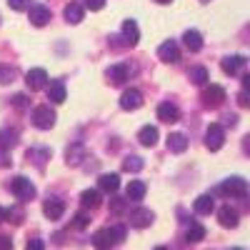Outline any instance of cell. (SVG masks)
Segmentation results:
<instances>
[{
  "instance_id": "ac0fdd59",
  "label": "cell",
  "mask_w": 250,
  "mask_h": 250,
  "mask_svg": "<svg viewBox=\"0 0 250 250\" xmlns=\"http://www.w3.org/2000/svg\"><path fill=\"white\" fill-rule=\"evenodd\" d=\"M145 193H148V185H145L143 180H130L128 188H125V198L128 200H143Z\"/></svg>"
},
{
  "instance_id": "ab89813d",
  "label": "cell",
  "mask_w": 250,
  "mask_h": 250,
  "mask_svg": "<svg viewBox=\"0 0 250 250\" xmlns=\"http://www.w3.org/2000/svg\"><path fill=\"white\" fill-rule=\"evenodd\" d=\"M238 105H240V108H250V93L243 90V93L238 95Z\"/></svg>"
},
{
  "instance_id": "7402d4cb",
  "label": "cell",
  "mask_w": 250,
  "mask_h": 250,
  "mask_svg": "<svg viewBox=\"0 0 250 250\" xmlns=\"http://www.w3.org/2000/svg\"><path fill=\"white\" fill-rule=\"evenodd\" d=\"M183 43H185V48L190 50V53H198V50L203 48V35H200L198 30H185Z\"/></svg>"
},
{
  "instance_id": "f1b7e54d",
  "label": "cell",
  "mask_w": 250,
  "mask_h": 250,
  "mask_svg": "<svg viewBox=\"0 0 250 250\" xmlns=\"http://www.w3.org/2000/svg\"><path fill=\"white\" fill-rule=\"evenodd\" d=\"M123 170H125V173H138V170H143V158L128 155V158L123 160Z\"/></svg>"
},
{
  "instance_id": "d6986e66",
  "label": "cell",
  "mask_w": 250,
  "mask_h": 250,
  "mask_svg": "<svg viewBox=\"0 0 250 250\" xmlns=\"http://www.w3.org/2000/svg\"><path fill=\"white\" fill-rule=\"evenodd\" d=\"M65 98H68V90H65V85H62V80L50 83V88H48V100L55 103V105H60V103H65Z\"/></svg>"
},
{
  "instance_id": "603a6c76",
  "label": "cell",
  "mask_w": 250,
  "mask_h": 250,
  "mask_svg": "<svg viewBox=\"0 0 250 250\" xmlns=\"http://www.w3.org/2000/svg\"><path fill=\"white\" fill-rule=\"evenodd\" d=\"M98 188H100V190H105V193H115L120 188V178L115 173H105V175H100Z\"/></svg>"
},
{
  "instance_id": "2e32d148",
  "label": "cell",
  "mask_w": 250,
  "mask_h": 250,
  "mask_svg": "<svg viewBox=\"0 0 250 250\" xmlns=\"http://www.w3.org/2000/svg\"><path fill=\"white\" fill-rule=\"evenodd\" d=\"M218 220H220V225L223 228H238V210L235 208H230V205H223L220 210H218Z\"/></svg>"
},
{
  "instance_id": "ee69618b",
  "label": "cell",
  "mask_w": 250,
  "mask_h": 250,
  "mask_svg": "<svg viewBox=\"0 0 250 250\" xmlns=\"http://www.w3.org/2000/svg\"><path fill=\"white\" fill-rule=\"evenodd\" d=\"M8 218V208H3V205H0V223H3Z\"/></svg>"
},
{
  "instance_id": "cb8c5ba5",
  "label": "cell",
  "mask_w": 250,
  "mask_h": 250,
  "mask_svg": "<svg viewBox=\"0 0 250 250\" xmlns=\"http://www.w3.org/2000/svg\"><path fill=\"white\" fill-rule=\"evenodd\" d=\"M168 150L170 153H185L188 150V138L183 133H170L168 135Z\"/></svg>"
},
{
  "instance_id": "bcb514c9",
  "label": "cell",
  "mask_w": 250,
  "mask_h": 250,
  "mask_svg": "<svg viewBox=\"0 0 250 250\" xmlns=\"http://www.w3.org/2000/svg\"><path fill=\"white\" fill-rule=\"evenodd\" d=\"M153 250H168V248H163V245H158V248H153Z\"/></svg>"
},
{
  "instance_id": "4fadbf2b",
  "label": "cell",
  "mask_w": 250,
  "mask_h": 250,
  "mask_svg": "<svg viewBox=\"0 0 250 250\" xmlns=\"http://www.w3.org/2000/svg\"><path fill=\"white\" fill-rule=\"evenodd\" d=\"M158 55H160V60H165V62H178V60H180V48H178L175 40H165V43L158 48Z\"/></svg>"
},
{
  "instance_id": "d6a6232c",
  "label": "cell",
  "mask_w": 250,
  "mask_h": 250,
  "mask_svg": "<svg viewBox=\"0 0 250 250\" xmlns=\"http://www.w3.org/2000/svg\"><path fill=\"white\" fill-rule=\"evenodd\" d=\"M80 155H83V145H73V148L68 150V165H78Z\"/></svg>"
},
{
  "instance_id": "8992f818",
  "label": "cell",
  "mask_w": 250,
  "mask_h": 250,
  "mask_svg": "<svg viewBox=\"0 0 250 250\" xmlns=\"http://www.w3.org/2000/svg\"><path fill=\"white\" fill-rule=\"evenodd\" d=\"M223 143H225V130H223V125H218V123L208 125V130H205V145H208V150H220Z\"/></svg>"
},
{
  "instance_id": "7a4b0ae2",
  "label": "cell",
  "mask_w": 250,
  "mask_h": 250,
  "mask_svg": "<svg viewBox=\"0 0 250 250\" xmlns=\"http://www.w3.org/2000/svg\"><path fill=\"white\" fill-rule=\"evenodd\" d=\"M33 125L38 130H50L53 125H55V110L50 108V105H38V108H33Z\"/></svg>"
},
{
  "instance_id": "ba28073f",
  "label": "cell",
  "mask_w": 250,
  "mask_h": 250,
  "mask_svg": "<svg viewBox=\"0 0 250 250\" xmlns=\"http://www.w3.org/2000/svg\"><path fill=\"white\" fill-rule=\"evenodd\" d=\"M25 83H28L30 90H43V88L48 85V73H45L43 68H33V70H28Z\"/></svg>"
},
{
  "instance_id": "60d3db41",
  "label": "cell",
  "mask_w": 250,
  "mask_h": 250,
  "mask_svg": "<svg viewBox=\"0 0 250 250\" xmlns=\"http://www.w3.org/2000/svg\"><path fill=\"white\" fill-rule=\"evenodd\" d=\"M0 250H13V240L8 235H0Z\"/></svg>"
},
{
  "instance_id": "9a60e30c",
  "label": "cell",
  "mask_w": 250,
  "mask_h": 250,
  "mask_svg": "<svg viewBox=\"0 0 250 250\" xmlns=\"http://www.w3.org/2000/svg\"><path fill=\"white\" fill-rule=\"evenodd\" d=\"M158 118L163 123H178L180 120V110H178L175 103H160L158 105Z\"/></svg>"
},
{
  "instance_id": "5bb4252c",
  "label": "cell",
  "mask_w": 250,
  "mask_h": 250,
  "mask_svg": "<svg viewBox=\"0 0 250 250\" xmlns=\"http://www.w3.org/2000/svg\"><path fill=\"white\" fill-rule=\"evenodd\" d=\"M153 210H148V208H135V210L130 213V225L133 228H148L153 223Z\"/></svg>"
},
{
  "instance_id": "f6af8a7d",
  "label": "cell",
  "mask_w": 250,
  "mask_h": 250,
  "mask_svg": "<svg viewBox=\"0 0 250 250\" xmlns=\"http://www.w3.org/2000/svg\"><path fill=\"white\" fill-rule=\"evenodd\" d=\"M155 3H160V5H168V3H173V0H155Z\"/></svg>"
},
{
  "instance_id": "9c48e42d",
  "label": "cell",
  "mask_w": 250,
  "mask_h": 250,
  "mask_svg": "<svg viewBox=\"0 0 250 250\" xmlns=\"http://www.w3.org/2000/svg\"><path fill=\"white\" fill-rule=\"evenodd\" d=\"M140 105H143V93H140V90L130 88V90H125V93L120 95V108H123V110H138Z\"/></svg>"
},
{
  "instance_id": "7dc6e473",
  "label": "cell",
  "mask_w": 250,
  "mask_h": 250,
  "mask_svg": "<svg viewBox=\"0 0 250 250\" xmlns=\"http://www.w3.org/2000/svg\"><path fill=\"white\" fill-rule=\"evenodd\" d=\"M230 250H243V248H230Z\"/></svg>"
},
{
  "instance_id": "6da1fadb",
  "label": "cell",
  "mask_w": 250,
  "mask_h": 250,
  "mask_svg": "<svg viewBox=\"0 0 250 250\" xmlns=\"http://www.w3.org/2000/svg\"><path fill=\"white\" fill-rule=\"evenodd\" d=\"M125 235H128V228H125V225L103 228V230H98V233L93 235V248H98V250H110L115 243L125 240Z\"/></svg>"
},
{
  "instance_id": "1f68e13d",
  "label": "cell",
  "mask_w": 250,
  "mask_h": 250,
  "mask_svg": "<svg viewBox=\"0 0 250 250\" xmlns=\"http://www.w3.org/2000/svg\"><path fill=\"white\" fill-rule=\"evenodd\" d=\"M28 105H30V98H28V95H23V93L13 95V108H15V110H25Z\"/></svg>"
},
{
  "instance_id": "e575fe53",
  "label": "cell",
  "mask_w": 250,
  "mask_h": 250,
  "mask_svg": "<svg viewBox=\"0 0 250 250\" xmlns=\"http://www.w3.org/2000/svg\"><path fill=\"white\" fill-rule=\"evenodd\" d=\"M8 5H10L13 10H28V8L33 5V0H8Z\"/></svg>"
},
{
  "instance_id": "8d00e7d4",
  "label": "cell",
  "mask_w": 250,
  "mask_h": 250,
  "mask_svg": "<svg viewBox=\"0 0 250 250\" xmlns=\"http://www.w3.org/2000/svg\"><path fill=\"white\" fill-rule=\"evenodd\" d=\"M110 210H113V213H123V210H125V200H123V198H113V200H110Z\"/></svg>"
},
{
  "instance_id": "7c38bea8",
  "label": "cell",
  "mask_w": 250,
  "mask_h": 250,
  "mask_svg": "<svg viewBox=\"0 0 250 250\" xmlns=\"http://www.w3.org/2000/svg\"><path fill=\"white\" fill-rule=\"evenodd\" d=\"M220 68H223L225 75H238L245 68V58L243 55H228V58H223Z\"/></svg>"
},
{
  "instance_id": "8fae6325",
  "label": "cell",
  "mask_w": 250,
  "mask_h": 250,
  "mask_svg": "<svg viewBox=\"0 0 250 250\" xmlns=\"http://www.w3.org/2000/svg\"><path fill=\"white\" fill-rule=\"evenodd\" d=\"M120 35H123V40H125L128 45H138V40H140V28H138L135 20H123Z\"/></svg>"
},
{
  "instance_id": "b9f144b4",
  "label": "cell",
  "mask_w": 250,
  "mask_h": 250,
  "mask_svg": "<svg viewBox=\"0 0 250 250\" xmlns=\"http://www.w3.org/2000/svg\"><path fill=\"white\" fill-rule=\"evenodd\" d=\"M243 90H245V93H250V73H248V75H243Z\"/></svg>"
},
{
  "instance_id": "c3c4849f",
  "label": "cell",
  "mask_w": 250,
  "mask_h": 250,
  "mask_svg": "<svg viewBox=\"0 0 250 250\" xmlns=\"http://www.w3.org/2000/svg\"><path fill=\"white\" fill-rule=\"evenodd\" d=\"M203 3H210V0H203Z\"/></svg>"
},
{
  "instance_id": "484cf974",
  "label": "cell",
  "mask_w": 250,
  "mask_h": 250,
  "mask_svg": "<svg viewBox=\"0 0 250 250\" xmlns=\"http://www.w3.org/2000/svg\"><path fill=\"white\" fill-rule=\"evenodd\" d=\"M100 200H103L100 190H83V193H80V203H83V208H98Z\"/></svg>"
},
{
  "instance_id": "7bdbcfd3",
  "label": "cell",
  "mask_w": 250,
  "mask_h": 250,
  "mask_svg": "<svg viewBox=\"0 0 250 250\" xmlns=\"http://www.w3.org/2000/svg\"><path fill=\"white\" fill-rule=\"evenodd\" d=\"M243 150L250 155V135H245V140H243Z\"/></svg>"
},
{
  "instance_id": "d4e9b609",
  "label": "cell",
  "mask_w": 250,
  "mask_h": 250,
  "mask_svg": "<svg viewBox=\"0 0 250 250\" xmlns=\"http://www.w3.org/2000/svg\"><path fill=\"white\" fill-rule=\"evenodd\" d=\"M193 208H195V213H198V215H210V213H213V208H215V203H213L210 195H200V198H195Z\"/></svg>"
},
{
  "instance_id": "277c9868",
  "label": "cell",
  "mask_w": 250,
  "mask_h": 250,
  "mask_svg": "<svg viewBox=\"0 0 250 250\" xmlns=\"http://www.w3.org/2000/svg\"><path fill=\"white\" fill-rule=\"evenodd\" d=\"M218 190H220L223 195H230V198H243V195L248 193V180H243V178L233 175V178L223 180V185L218 188Z\"/></svg>"
},
{
  "instance_id": "4316f807",
  "label": "cell",
  "mask_w": 250,
  "mask_h": 250,
  "mask_svg": "<svg viewBox=\"0 0 250 250\" xmlns=\"http://www.w3.org/2000/svg\"><path fill=\"white\" fill-rule=\"evenodd\" d=\"M18 143V130L13 128H0V148H13V145Z\"/></svg>"
},
{
  "instance_id": "e0dca14e",
  "label": "cell",
  "mask_w": 250,
  "mask_h": 250,
  "mask_svg": "<svg viewBox=\"0 0 250 250\" xmlns=\"http://www.w3.org/2000/svg\"><path fill=\"white\" fill-rule=\"evenodd\" d=\"M108 80L113 83V85H120V83H125L128 80V75H130V68L128 65H123V62H118V65H110L108 68Z\"/></svg>"
},
{
  "instance_id": "52a82bcc",
  "label": "cell",
  "mask_w": 250,
  "mask_h": 250,
  "mask_svg": "<svg viewBox=\"0 0 250 250\" xmlns=\"http://www.w3.org/2000/svg\"><path fill=\"white\" fill-rule=\"evenodd\" d=\"M30 10V23L35 25V28H43V25H48L50 23V8L48 5H30L28 8Z\"/></svg>"
},
{
  "instance_id": "44dd1931",
  "label": "cell",
  "mask_w": 250,
  "mask_h": 250,
  "mask_svg": "<svg viewBox=\"0 0 250 250\" xmlns=\"http://www.w3.org/2000/svg\"><path fill=\"white\" fill-rule=\"evenodd\" d=\"M83 18H85V8H83L80 3H68L65 5V20H68L70 25L83 23Z\"/></svg>"
},
{
  "instance_id": "ffe728a7",
  "label": "cell",
  "mask_w": 250,
  "mask_h": 250,
  "mask_svg": "<svg viewBox=\"0 0 250 250\" xmlns=\"http://www.w3.org/2000/svg\"><path fill=\"white\" fill-rule=\"evenodd\" d=\"M138 140H140V145H145V148H153V145L158 143V128L155 125H143L140 133H138Z\"/></svg>"
},
{
  "instance_id": "3957f363",
  "label": "cell",
  "mask_w": 250,
  "mask_h": 250,
  "mask_svg": "<svg viewBox=\"0 0 250 250\" xmlns=\"http://www.w3.org/2000/svg\"><path fill=\"white\" fill-rule=\"evenodd\" d=\"M10 190H13V195L18 198V200H33L35 198V185L25 178V175H18V178H13V183H10Z\"/></svg>"
},
{
  "instance_id": "d590c367",
  "label": "cell",
  "mask_w": 250,
  "mask_h": 250,
  "mask_svg": "<svg viewBox=\"0 0 250 250\" xmlns=\"http://www.w3.org/2000/svg\"><path fill=\"white\" fill-rule=\"evenodd\" d=\"M25 250H45L43 238H30V240H28V245H25Z\"/></svg>"
},
{
  "instance_id": "5b68a950",
  "label": "cell",
  "mask_w": 250,
  "mask_h": 250,
  "mask_svg": "<svg viewBox=\"0 0 250 250\" xmlns=\"http://www.w3.org/2000/svg\"><path fill=\"white\" fill-rule=\"evenodd\" d=\"M200 100H203V108H208V110L220 108V105H223V100H225V90H223V85H208V88L203 90Z\"/></svg>"
},
{
  "instance_id": "836d02e7",
  "label": "cell",
  "mask_w": 250,
  "mask_h": 250,
  "mask_svg": "<svg viewBox=\"0 0 250 250\" xmlns=\"http://www.w3.org/2000/svg\"><path fill=\"white\" fill-rule=\"evenodd\" d=\"M88 225H90V218H88L85 213H78V215L73 218V228H78V230H85Z\"/></svg>"
},
{
  "instance_id": "4dcf8cb0",
  "label": "cell",
  "mask_w": 250,
  "mask_h": 250,
  "mask_svg": "<svg viewBox=\"0 0 250 250\" xmlns=\"http://www.w3.org/2000/svg\"><path fill=\"white\" fill-rule=\"evenodd\" d=\"M15 68H10V65H0V83L3 85H8V83H13L15 80Z\"/></svg>"
},
{
  "instance_id": "f546056e",
  "label": "cell",
  "mask_w": 250,
  "mask_h": 250,
  "mask_svg": "<svg viewBox=\"0 0 250 250\" xmlns=\"http://www.w3.org/2000/svg\"><path fill=\"white\" fill-rule=\"evenodd\" d=\"M203 238H205V228H203V225L193 223L190 228H188V235H185V240H188V243H200Z\"/></svg>"
},
{
  "instance_id": "30bf717a",
  "label": "cell",
  "mask_w": 250,
  "mask_h": 250,
  "mask_svg": "<svg viewBox=\"0 0 250 250\" xmlns=\"http://www.w3.org/2000/svg\"><path fill=\"white\" fill-rule=\"evenodd\" d=\"M43 213H45L48 220H58V218H62V213H65V203H62L60 198H48L43 203Z\"/></svg>"
},
{
  "instance_id": "f35d334b",
  "label": "cell",
  "mask_w": 250,
  "mask_h": 250,
  "mask_svg": "<svg viewBox=\"0 0 250 250\" xmlns=\"http://www.w3.org/2000/svg\"><path fill=\"white\" fill-rule=\"evenodd\" d=\"M85 8H90V10H103V8H105V0H85Z\"/></svg>"
},
{
  "instance_id": "83f0119b",
  "label": "cell",
  "mask_w": 250,
  "mask_h": 250,
  "mask_svg": "<svg viewBox=\"0 0 250 250\" xmlns=\"http://www.w3.org/2000/svg\"><path fill=\"white\" fill-rule=\"evenodd\" d=\"M188 78H190V83H195V85H208V68L195 65V68H190Z\"/></svg>"
},
{
  "instance_id": "74e56055",
  "label": "cell",
  "mask_w": 250,
  "mask_h": 250,
  "mask_svg": "<svg viewBox=\"0 0 250 250\" xmlns=\"http://www.w3.org/2000/svg\"><path fill=\"white\" fill-rule=\"evenodd\" d=\"M10 155H8V150L5 148H0V168H10Z\"/></svg>"
}]
</instances>
